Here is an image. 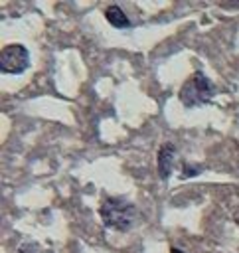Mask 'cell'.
Masks as SVG:
<instances>
[{"instance_id": "cell-3", "label": "cell", "mask_w": 239, "mask_h": 253, "mask_svg": "<svg viewBox=\"0 0 239 253\" xmlns=\"http://www.w3.org/2000/svg\"><path fill=\"white\" fill-rule=\"evenodd\" d=\"M30 65V53L22 43H10L0 53V69L8 75H18Z\"/></svg>"}, {"instance_id": "cell-6", "label": "cell", "mask_w": 239, "mask_h": 253, "mask_svg": "<svg viewBox=\"0 0 239 253\" xmlns=\"http://www.w3.org/2000/svg\"><path fill=\"white\" fill-rule=\"evenodd\" d=\"M170 253H184V251H182V249H176V247H172V249H170Z\"/></svg>"}, {"instance_id": "cell-5", "label": "cell", "mask_w": 239, "mask_h": 253, "mask_svg": "<svg viewBox=\"0 0 239 253\" xmlns=\"http://www.w3.org/2000/svg\"><path fill=\"white\" fill-rule=\"evenodd\" d=\"M105 18H107L109 24L115 26V28H128V26H130V20L126 18V14H124L117 4H113V6H109V8L105 10Z\"/></svg>"}, {"instance_id": "cell-4", "label": "cell", "mask_w": 239, "mask_h": 253, "mask_svg": "<svg viewBox=\"0 0 239 253\" xmlns=\"http://www.w3.org/2000/svg\"><path fill=\"white\" fill-rule=\"evenodd\" d=\"M174 158H176V150L172 144H162L158 150V176L162 180H168L172 174V166H174Z\"/></svg>"}, {"instance_id": "cell-2", "label": "cell", "mask_w": 239, "mask_h": 253, "mask_svg": "<svg viewBox=\"0 0 239 253\" xmlns=\"http://www.w3.org/2000/svg\"><path fill=\"white\" fill-rule=\"evenodd\" d=\"M213 95H215V85L201 71H196L180 89V101L190 109L205 105Z\"/></svg>"}, {"instance_id": "cell-1", "label": "cell", "mask_w": 239, "mask_h": 253, "mask_svg": "<svg viewBox=\"0 0 239 253\" xmlns=\"http://www.w3.org/2000/svg\"><path fill=\"white\" fill-rule=\"evenodd\" d=\"M101 219L109 229L128 231L136 219V208L124 198H107L99 208Z\"/></svg>"}]
</instances>
